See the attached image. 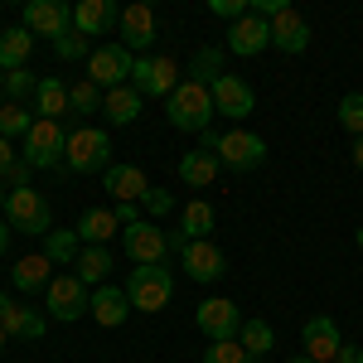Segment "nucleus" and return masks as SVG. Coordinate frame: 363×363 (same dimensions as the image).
<instances>
[{"label":"nucleus","instance_id":"21","mask_svg":"<svg viewBox=\"0 0 363 363\" xmlns=\"http://www.w3.org/2000/svg\"><path fill=\"white\" fill-rule=\"evenodd\" d=\"M0 330L10 339H44V330H49V320L44 315H34V310L15 306L5 291H0Z\"/></svg>","mask_w":363,"mask_h":363},{"label":"nucleus","instance_id":"41","mask_svg":"<svg viewBox=\"0 0 363 363\" xmlns=\"http://www.w3.org/2000/svg\"><path fill=\"white\" fill-rule=\"evenodd\" d=\"M208 10H213V15H223L228 25H238L242 15H252V0H208Z\"/></svg>","mask_w":363,"mask_h":363},{"label":"nucleus","instance_id":"34","mask_svg":"<svg viewBox=\"0 0 363 363\" xmlns=\"http://www.w3.org/2000/svg\"><path fill=\"white\" fill-rule=\"evenodd\" d=\"M34 121H39V116L25 112V102H5V107H0V136H5V140L29 136V131H34Z\"/></svg>","mask_w":363,"mask_h":363},{"label":"nucleus","instance_id":"36","mask_svg":"<svg viewBox=\"0 0 363 363\" xmlns=\"http://www.w3.org/2000/svg\"><path fill=\"white\" fill-rule=\"evenodd\" d=\"M339 126L354 140L363 136V92H344V102H339Z\"/></svg>","mask_w":363,"mask_h":363},{"label":"nucleus","instance_id":"43","mask_svg":"<svg viewBox=\"0 0 363 363\" xmlns=\"http://www.w3.org/2000/svg\"><path fill=\"white\" fill-rule=\"evenodd\" d=\"M29 174H34V169H29L25 160H15V169L5 174V184H10V189H29Z\"/></svg>","mask_w":363,"mask_h":363},{"label":"nucleus","instance_id":"11","mask_svg":"<svg viewBox=\"0 0 363 363\" xmlns=\"http://www.w3.org/2000/svg\"><path fill=\"white\" fill-rule=\"evenodd\" d=\"M44 301H49V315L63 320V325L83 320L87 306H92V296H87V286L78 277H54V281H49V291H44Z\"/></svg>","mask_w":363,"mask_h":363},{"label":"nucleus","instance_id":"18","mask_svg":"<svg viewBox=\"0 0 363 363\" xmlns=\"http://www.w3.org/2000/svg\"><path fill=\"white\" fill-rule=\"evenodd\" d=\"M116 29H121L126 49H136V58H140V49H150V44L160 39V29H155V10H150V5H126Z\"/></svg>","mask_w":363,"mask_h":363},{"label":"nucleus","instance_id":"48","mask_svg":"<svg viewBox=\"0 0 363 363\" xmlns=\"http://www.w3.org/2000/svg\"><path fill=\"white\" fill-rule=\"evenodd\" d=\"M5 199H10V189H0V218H5Z\"/></svg>","mask_w":363,"mask_h":363},{"label":"nucleus","instance_id":"42","mask_svg":"<svg viewBox=\"0 0 363 363\" xmlns=\"http://www.w3.org/2000/svg\"><path fill=\"white\" fill-rule=\"evenodd\" d=\"M15 160H20V155H15V140L0 136V184H5V174L15 169Z\"/></svg>","mask_w":363,"mask_h":363},{"label":"nucleus","instance_id":"31","mask_svg":"<svg viewBox=\"0 0 363 363\" xmlns=\"http://www.w3.org/2000/svg\"><path fill=\"white\" fill-rule=\"evenodd\" d=\"M78 252H83L78 228H54V233L44 238V257H49L54 267H73V262H78Z\"/></svg>","mask_w":363,"mask_h":363},{"label":"nucleus","instance_id":"38","mask_svg":"<svg viewBox=\"0 0 363 363\" xmlns=\"http://www.w3.org/2000/svg\"><path fill=\"white\" fill-rule=\"evenodd\" d=\"M34 87H39V78H34L29 68H15V73H5V92H10V102H25Z\"/></svg>","mask_w":363,"mask_h":363},{"label":"nucleus","instance_id":"1","mask_svg":"<svg viewBox=\"0 0 363 363\" xmlns=\"http://www.w3.org/2000/svg\"><path fill=\"white\" fill-rule=\"evenodd\" d=\"M169 102V126L174 131H208L213 126V116H218V107H213V92H208V83H194V78H179V87L165 97Z\"/></svg>","mask_w":363,"mask_h":363},{"label":"nucleus","instance_id":"15","mask_svg":"<svg viewBox=\"0 0 363 363\" xmlns=\"http://www.w3.org/2000/svg\"><path fill=\"white\" fill-rule=\"evenodd\" d=\"M301 344H306V359L315 363H335V354L344 349V335L330 315H310L306 330H301Z\"/></svg>","mask_w":363,"mask_h":363},{"label":"nucleus","instance_id":"29","mask_svg":"<svg viewBox=\"0 0 363 363\" xmlns=\"http://www.w3.org/2000/svg\"><path fill=\"white\" fill-rule=\"evenodd\" d=\"M238 344H242L247 363H257V359H267V354L277 349V330H272L267 320H242V330H238Z\"/></svg>","mask_w":363,"mask_h":363},{"label":"nucleus","instance_id":"8","mask_svg":"<svg viewBox=\"0 0 363 363\" xmlns=\"http://www.w3.org/2000/svg\"><path fill=\"white\" fill-rule=\"evenodd\" d=\"M121 247H126V257H131L136 267H165L169 262V233L140 218V223L121 228Z\"/></svg>","mask_w":363,"mask_h":363},{"label":"nucleus","instance_id":"51","mask_svg":"<svg viewBox=\"0 0 363 363\" xmlns=\"http://www.w3.org/2000/svg\"><path fill=\"white\" fill-rule=\"evenodd\" d=\"M5 339H10V335H5V330H0V354H5Z\"/></svg>","mask_w":363,"mask_h":363},{"label":"nucleus","instance_id":"35","mask_svg":"<svg viewBox=\"0 0 363 363\" xmlns=\"http://www.w3.org/2000/svg\"><path fill=\"white\" fill-rule=\"evenodd\" d=\"M68 102H73V112H78V116H92V112H102L107 92L92 83V78H78V83L68 87Z\"/></svg>","mask_w":363,"mask_h":363},{"label":"nucleus","instance_id":"52","mask_svg":"<svg viewBox=\"0 0 363 363\" xmlns=\"http://www.w3.org/2000/svg\"><path fill=\"white\" fill-rule=\"evenodd\" d=\"M0 87H5V73H0Z\"/></svg>","mask_w":363,"mask_h":363},{"label":"nucleus","instance_id":"2","mask_svg":"<svg viewBox=\"0 0 363 363\" xmlns=\"http://www.w3.org/2000/svg\"><path fill=\"white\" fill-rule=\"evenodd\" d=\"M68 174H92V169H112V136L102 126H68V150H63Z\"/></svg>","mask_w":363,"mask_h":363},{"label":"nucleus","instance_id":"17","mask_svg":"<svg viewBox=\"0 0 363 363\" xmlns=\"http://www.w3.org/2000/svg\"><path fill=\"white\" fill-rule=\"evenodd\" d=\"M116 25H121V10H116L112 0H78L73 5V29L83 39H97V34H107Z\"/></svg>","mask_w":363,"mask_h":363},{"label":"nucleus","instance_id":"47","mask_svg":"<svg viewBox=\"0 0 363 363\" xmlns=\"http://www.w3.org/2000/svg\"><path fill=\"white\" fill-rule=\"evenodd\" d=\"M354 165H359V169H363V136H359V140H354Z\"/></svg>","mask_w":363,"mask_h":363},{"label":"nucleus","instance_id":"30","mask_svg":"<svg viewBox=\"0 0 363 363\" xmlns=\"http://www.w3.org/2000/svg\"><path fill=\"white\" fill-rule=\"evenodd\" d=\"M140 102H145V97L126 83V87H112V92H107L102 112H107V121H112V126H131V121L140 116Z\"/></svg>","mask_w":363,"mask_h":363},{"label":"nucleus","instance_id":"7","mask_svg":"<svg viewBox=\"0 0 363 363\" xmlns=\"http://www.w3.org/2000/svg\"><path fill=\"white\" fill-rule=\"evenodd\" d=\"M131 68H136V54L126 49V44H102V49H92L87 58V78L102 87V92H112V87H126L131 83Z\"/></svg>","mask_w":363,"mask_h":363},{"label":"nucleus","instance_id":"45","mask_svg":"<svg viewBox=\"0 0 363 363\" xmlns=\"http://www.w3.org/2000/svg\"><path fill=\"white\" fill-rule=\"evenodd\" d=\"M335 363H363V349H354V344H344L335 354Z\"/></svg>","mask_w":363,"mask_h":363},{"label":"nucleus","instance_id":"49","mask_svg":"<svg viewBox=\"0 0 363 363\" xmlns=\"http://www.w3.org/2000/svg\"><path fill=\"white\" fill-rule=\"evenodd\" d=\"M354 247H359V252H363V228H359V233H354Z\"/></svg>","mask_w":363,"mask_h":363},{"label":"nucleus","instance_id":"28","mask_svg":"<svg viewBox=\"0 0 363 363\" xmlns=\"http://www.w3.org/2000/svg\"><path fill=\"white\" fill-rule=\"evenodd\" d=\"M213 223H218V213H213V203H208V199H189V203H184V213H179V233H184L189 242H203V238L213 233Z\"/></svg>","mask_w":363,"mask_h":363},{"label":"nucleus","instance_id":"10","mask_svg":"<svg viewBox=\"0 0 363 363\" xmlns=\"http://www.w3.org/2000/svg\"><path fill=\"white\" fill-rule=\"evenodd\" d=\"M194 325L213 339V344H223V339H238L242 315H238V306H233L228 296H208V301H199V306H194Z\"/></svg>","mask_w":363,"mask_h":363},{"label":"nucleus","instance_id":"25","mask_svg":"<svg viewBox=\"0 0 363 363\" xmlns=\"http://www.w3.org/2000/svg\"><path fill=\"white\" fill-rule=\"evenodd\" d=\"M15 291H49V281H54V262L44 257V252H34V257H20L15 262Z\"/></svg>","mask_w":363,"mask_h":363},{"label":"nucleus","instance_id":"4","mask_svg":"<svg viewBox=\"0 0 363 363\" xmlns=\"http://www.w3.org/2000/svg\"><path fill=\"white\" fill-rule=\"evenodd\" d=\"M5 223L15 233H34V238H49L54 233V208L39 189H10L5 199Z\"/></svg>","mask_w":363,"mask_h":363},{"label":"nucleus","instance_id":"3","mask_svg":"<svg viewBox=\"0 0 363 363\" xmlns=\"http://www.w3.org/2000/svg\"><path fill=\"white\" fill-rule=\"evenodd\" d=\"M121 291H126L131 310H145V315L165 310L169 301H174V277H169V262H165V267H136V272H131V281H126Z\"/></svg>","mask_w":363,"mask_h":363},{"label":"nucleus","instance_id":"6","mask_svg":"<svg viewBox=\"0 0 363 363\" xmlns=\"http://www.w3.org/2000/svg\"><path fill=\"white\" fill-rule=\"evenodd\" d=\"M63 150H68V126L63 121H34L20 160L29 169H63Z\"/></svg>","mask_w":363,"mask_h":363},{"label":"nucleus","instance_id":"24","mask_svg":"<svg viewBox=\"0 0 363 363\" xmlns=\"http://www.w3.org/2000/svg\"><path fill=\"white\" fill-rule=\"evenodd\" d=\"M218 174H223V165H218V155H208V150H189V155H179V179H184L189 189H208Z\"/></svg>","mask_w":363,"mask_h":363},{"label":"nucleus","instance_id":"22","mask_svg":"<svg viewBox=\"0 0 363 363\" xmlns=\"http://www.w3.org/2000/svg\"><path fill=\"white\" fill-rule=\"evenodd\" d=\"M87 315H92L102 330H116V325H126L131 301H126V291H121V286H97V291H92V306H87Z\"/></svg>","mask_w":363,"mask_h":363},{"label":"nucleus","instance_id":"32","mask_svg":"<svg viewBox=\"0 0 363 363\" xmlns=\"http://www.w3.org/2000/svg\"><path fill=\"white\" fill-rule=\"evenodd\" d=\"M223 58H228V49H218V44H203V49H194V54H189V78L213 87L218 78H223Z\"/></svg>","mask_w":363,"mask_h":363},{"label":"nucleus","instance_id":"13","mask_svg":"<svg viewBox=\"0 0 363 363\" xmlns=\"http://www.w3.org/2000/svg\"><path fill=\"white\" fill-rule=\"evenodd\" d=\"M228 54H242V58H257L272 49V20H262L257 10L252 15H242L238 25H228Z\"/></svg>","mask_w":363,"mask_h":363},{"label":"nucleus","instance_id":"40","mask_svg":"<svg viewBox=\"0 0 363 363\" xmlns=\"http://www.w3.org/2000/svg\"><path fill=\"white\" fill-rule=\"evenodd\" d=\"M140 208H145L150 218H165L169 208H174V194H169V189H155V184H150V194L140 199Z\"/></svg>","mask_w":363,"mask_h":363},{"label":"nucleus","instance_id":"23","mask_svg":"<svg viewBox=\"0 0 363 363\" xmlns=\"http://www.w3.org/2000/svg\"><path fill=\"white\" fill-rule=\"evenodd\" d=\"M63 112H73L68 87L58 83V78H39V87H34V116L39 121H63Z\"/></svg>","mask_w":363,"mask_h":363},{"label":"nucleus","instance_id":"20","mask_svg":"<svg viewBox=\"0 0 363 363\" xmlns=\"http://www.w3.org/2000/svg\"><path fill=\"white\" fill-rule=\"evenodd\" d=\"M208 92H213L218 116H252V107H257V92H252L242 78H233V73H223V78L208 87Z\"/></svg>","mask_w":363,"mask_h":363},{"label":"nucleus","instance_id":"14","mask_svg":"<svg viewBox=\"0 0 363 363\" xmlns=\"http://www.w3.org/2000/svg\"><path fill=\"white\" fill-rule=\"evenodd\" d=\"M25 29L34 39H58L73 29V10L58 5V0H29L25 5Z\"/></svg>","mask_w":363,"mask_h":363},{"label":"nucleus","instance_id":"19","mask_svg":"<svg viewBox=\"0 0 363 363\" xmlns=\"http://www.w3.org/2000/svg\"><path fill=\"white\" fill-rule=\"evenodd\" d=\"M102 189H107L116 203H140V199L150 194V179H145L140 165H112L102 174Z\"/></svg>","mask_w":363,"mask_h":363},{"label":"nucleus","instance_id":"46","mask_svg":"<svg viewBox=\"0 0 363 363\" xmlns=\"http://www.w3.org/2000/svg\"><path fill=\"white\" fill-rule=\"evenodd\" d=\"M10 233H15V228H10L5 218H0V257H5V247H10Z\"/></svg>","mask_w":363,"mask_h":363},{"label":"nucleus","instance_id":"5","mask_svg":"<svg viewBox=\"0 0 363 363\" xmlns=\"http://www.w3.org/2000/svg\"><path fill=\"white\" fill-rule=\"evenodd\" d=\"M213 155H218V165H223V169L247 174V169H262V165H267V140L257 136V131H247V126H233V131H223V136H218Z\"/></svg>","mask_w":363,"mask_h":363},{"label":"nucleus","instance_id":"16","mask_svg":"<svg viewBox=\"0 0 363 363\" xmlns=\"http://www.w3.org/2000/svg\"><path fill=\"white\" fill-rule=\"evenodd\" d=\"M272 49H281V54H306L310 49V25L296 5H286L272 20Z\"/></svg>","mask_w":363,"mask_h":363},{"label":"nucleus","instance_id":"39","mask_svg":"<svg viewBox=\"0 0 363 363\" xmlns=\"http://www.w3.org/2000/svg\"><path fill=\"white\" fill-rule=\"evenodd\" d=\"M203 363H247V354H242V344H238V339H223V344H208Z\"/></svg>","mask_w":363,"mask_h":363},{"label":"nucleus","instance_id":"27","mask_svg":"<svg viewBox=\"0 0 363 363\" xmlns=\"http://www.w3.org/2000/svg\"><path fill=\"white\" fill-rule=\"evenodd\" d=\"M121 233L112 208H87L83 218H78V238H83V247H107V238Z\"/></svg>","mask_w":363,"mask_h":363},{"label":"nucleus","instance_id":"12","mask_svg":"<svg viewBox=\"0 0 363 363\" xmlns=\"http://www.w3.org/2000/svg\"><path fill=\"white\" fill-rule=\"evenodd\" d=\"M179 272L189 281H199V286H208V281H218V277H228V257H223V247L218 242H189V247L179 252Z\"/></svg>","mask_w":363,"mask_h":363},{"label":"nucleus","instance_id":"50","mask_svg":"<svg viewBox=\"0 0 363 363\" xmlns=\"http://www.w3.org/2000/svg\"><path fill=\"white\" fill-rule=\"evenodd\" d=\"M286 363H315V359H306V354H296V359H286Z\"/></svg>","mask_w":363,"mask_h":363},{"label":"nucleus","instance_id":"26","mask_svg":"<svg viewBox=\"0 0 363 363\" xmlns=\"http://www.w3.org/2000/svg\"><path fill=\"white\" fill-rule=\"evenodd\" d=\"M34 54V34L25 25H10L0 34V73H15V68H25V58Z\"/></svg>","mask_w":363,"mask_h":363},{"label":"nucleus","instance_id":"37","mask_svg":"<svg viewBox=\"0 0 363 363\" xmlns=\"http://www.w3.org/2000/svg\"><path fill=\"white\" fill-rule=\"evenodd\" d=\"M54 54L63 58V63H78V58H92V49H87V39L78 34V29H68V34L54 39Z\"/></svg>","mask_w":363,"mask_h":363},{"label":"nucleus","instance_id":"9","mask_svg":"<svg viewBox=\"0 0 363 363\" xmlns=\"http://www.w3.org/2000/svg\"><path fill=\"white\" fill-rule=\"evenodd\" d=\"M131 87L140 97H169L179 87V68L169 54H140L136 68H131Z\"/></svg>","mask_w":363,"mask_h":363},{"label":"nucleus","instance_id":"33","mask_svg":"<svg viewBox=\"0 0 363 363\" xmlns=\"http://www.w3.org/2000/svg\"><path fill=\"white\" fill-rule=\"evenodd\" d=\"M73 277L83 281V286L107 281V277H112V252H107V247H83V252H78V262H73Z\"/></svg>","mask_w":363,"mask_h":363},{"label":"nucleus","instance_id":"44","mask_svg":"<svg viewBox=\"0 0 363 363\" xmlns=\"http://www.w3.org/2000/svg\"><path fill=\"white\" fill-rule=\"evenodd\" d=\"M112 213H116V223H121V228L140 223V208H136V203H112Z\"/></svg>","mask_w":363,"mask_h":363}]
</instances>
